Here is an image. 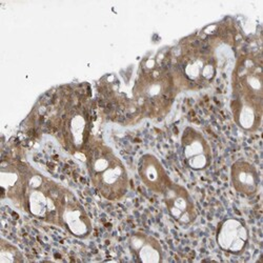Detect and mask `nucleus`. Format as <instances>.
Here are the masks:
<instances>
[{
  "mask_svg": "<svg viewBox=\"0 0 263 263\" xmlns=\"http://www.w3.org/2000/svg\"><path fill=\"white\" fill-rule=\"evenodd\" d=\"M231 111L234 122L246 132L260 128L263 116V74L259 53H247L232 73Z\"/></svg>",
  "mask_w": 263,
  "mask_h": 263,
  "instance_id": "f257e3e1",
  "label": "nucleus"
},
{
  "mask_svg": "<svg viewBox=\"0 0 263 263\" xmlns=\"http://www.w3.org/2000/svg\"><path fill=\"white\" fill-rule=\"evenodd\" d=\"M178 93L170 65L155 58L143 60L132 89V103L146 118L163 117Z\"/></svg>",
  "mask_w": 263,
  "mask_h": 263,
  "instance_id": "f03ea898",
  "label": "nucleus"
},
{
  "mask_svg": "<svg viewBox=\"0 0 263 263\" xmlns=\"http://www.w3.org/2000/svg\"><path fill=\"white\" fill-rule=\"evenodd\" d=\"M84 160L93 187L107 201L122 200L129 190L125 164L103 140L91 137L84 151Z\"/></svg>",
  "mask_w": 263,
  "mask_h": 263,
  "instance_id": "7ed1b4c3",
  "label": "nucleus"
},
{
  "mask_svg": "<svg viewBox=\"0 0 263 263\" xmlns=\"http://www.w3.org/2000/svg\"><path fill=\"white\" fill-rule=\"evenodd\" d=\"M168 65L178 92L198 91L210 86L216 78L218 58L209 45L187 41L177 47Z\"/></svg>",
  "mask_w": 263,
  "mask_h": 263,
  "instance_id": "20e7f679",
  "label": "nucleus"
},
{
  "mask_svg": "<svg viewBox=\"0 0 263 263\" xmlns=\"http://www.w3.org/2000/svg\"><path fill=\"white\" fill-rule=\"evenodd\" d=\"M93 114L89 94L73 92L60 107L59 137L71 155H84L92 135Z\"/></svg>",
  "mask_w": 263,
  "mask_h": 263,
  "instance_id": "39448f33",
  "label": "nucleus"
},
{
  "mask_svg": "<svg viewBox=\"0 0 263 263\" xmlns=\"http://www.w3.org/2000/svg\"><path fill=\"white\" fill-rule=\"evenodd\" d=\"M69 190L29 164L24 212L59 228L60 211Z\"/></svg>",
  "mask_w": 263,
  "mask_h": 263,
  "instance_id": "423d86ee",
  "label": "nucleus"
},
{
  "mask_svg": "<svg viewBox=\"0 0 263 263\" xmlns=\"http://www.w3.org/2000/svg\"><path fill=\"white\" fill-rule=\"evenodd\" d=\"M29 164L18 160L3 161L0 167L2 200H8L16 209L24 211Z\"/></svg>",
  "mask_w": 263,
  "mask_h": 263,
  "instance_id": "0eeeda50",
  "label": "nucleus"
},
{
  "mask_svg": "<svg viewBox=\"0 0 263 263\" xmlns=\"http://www.w3.org/2000/svg\"><path fill=\"white\" fill-rule=\"evenodd\" d=\"M181 155L185 165L196 172L206 170L213 161V149L199 129L185 126L180 137Z\"/></svg>",
  "mask_w": 263,
  "mask_h": 263,
  "instance_id": "6e6552de",
  "label": "nucleus"
},
{
  "mask_svg": "<svg viewBox=\"0 0 263 263\" xmlns=\"http://www.w3.org/2000/svg\"><path fill=\"white\" fill-rule=\"evenodd\" d=\"M167 214L181 227L192 226L198 218L196 203L190 192L181 184L172 182L162 194Z\"/></svg>",
  "mask_w": 263,
  "mask_h": 263,
  "instance_id": "1a4fd4ad",
  "label": "nucleus"
},
{
  "mask_svg": "<svg viewBox=\"0 0 263 263\" xmlns=\"http://www.w3.org/2000/svg\"><path fill=\"white\" fill-rule=\"evenodd\" d=\"M59 228L73 237L85 239L93 232V222L77 196L69 190L59 215Z\"/></svg>",
  "mask_w": 263,
  "mask_h": 263,
  "instance_id": "9d476101",
  "label": "nucleus"
},
{
  "mask_svg": "<svg viewBox=\"0 0 263 263\" xmlns=\"http://www.w3.org/2000/svg\"><path fill=\"white\" fill-rule=\"evenodd\" d=\"M250 232L243 220L236 217H229L219 222L216 230V242L227 254L239 255L248 248Z\"/></svg>",
  "mask_w": 263,
  "mask_h": 263,
  "instance_id": "9b49d317",
  "label": "nucleus"
},
{
  "mask_svg": "<svg viewBox=\"0 0 263 263\" xmlns=\"http://www.w3.org/2000/svg\"><path fill=\"white\" fill-rule=\"evenodd\" d=\"M137 172L143 185L158 195H162L173 182L162 162L151 153H146L139 158Z\"/></svg>",
  "mask_w": 263,
  "mask_h": 263,
  "instance_id": "f8f14e48",
  "label": "nucleus"
},
{
  "mask_svg": "<svg viewBox=\"0 0 263 263\" xmlns=\"http://www.w3.org/2000/svg\"><path fill=\"white\" fill-rule=\"evenodd\" d=\"M127 248L135 261L142 263H159L163 261L164 252L160 241L147 233L137 231L127 239Z\"/></svg>",
  "mask_w": 263,
  "mask_h": 263,
  "instance_id": "ddd939ff",
  "label": "nucleus"
},
{
  "mask_svg": "<svg viewBox=\"0 0 263 263\" xmlns=\"http://www.w3.org/2000/svg\"><path fill=\"white\" fill-rule=\"evenodd\" d=\"M233 189L245 197L255 196L260 187V175L255 164L246 159H238L230 170Z\"/></svg>",
  "mask_w": 263,
  "mask_h": 263,
  "instance_id": "4468645a",
  "label": "nucleus"
},
{
  "mask_svg": "<svg viewBox=\"0 0 263 263\" xmlns=\"http://www.w3.org/2000/svg\"><path fill=\"white\" fill-rule=\"evenodd\" d=\"M26 259L17 246L6 238L0 239V263H19Z\"/></svg>",
  "mask_w": 263,
  "mask_h": 263,
  "instance_id": "2eb2a0df",
  "label": "nucleus"
}]
</instances>
